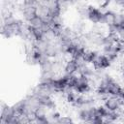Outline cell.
<instances>
[{"mask_svg": "<svg viewBox=\"0 0 124 124\" xmlns=\"http://www.w3.org/2000/svg\"><path fill=\"white\" fill-rule=\"evenodd\" d=\"M122 101H123V103H124V89H123V91H122V93L120 94V96H118Z\"/></svg>", "mask_w": 124, "mask_h": 124, "instance_id": "cell-10", "label": "cell"}, {"mask_svg": "<svg viewBox=\"0 0 124 124\" xmlns=\"http://www.w3.org/2000/svg\"><path fill=\"white\" fill-rule=\"evenodd\" d=\"M78 69H79V66L76 59H69V60H66L64 63V68H63L64 74L75 75L78 72Z\"/></svg>", "mask_w": 124, "mask_h": 124, "instance_id": "cell-6", "label": "cell"}, {"mask_svg": "<svg viewBox=\"0 0 124 124\" xmlns=\"http://www.w3.org/2000/svg\"><path fill=\"white\" fill-rule=\"evenodd\" d=\"M49 109L46 107L39 106L34 110V122L37 123H48Z\"/></svg>", "mask_w": 124, "mask_h": 124, "instance_id": "cell-4", "label": "cell"}, {"mask_svg": "<svg viewBox=\"0 0 124 124\" xmlns=\"http://www.w3.org/2000/svg\"><path fill=\"white\" fill-rule=\"evenodd\" d=\"M75 122V119H74V116H72L71 114H67V115H60L59 118L57 119V122L56 123H59V124H70V123H73Z\"/></svg>", "mask_w": 124, "mask_h": 124, "instance_id": "cell-9", "label": "cell"}, {"mask_svg": "<svg viewBox=\"0 0 124 124\" xmlns=\"http://www.w3.org/2000/svg\"><path fill=\"white\" fill-rule=\"evenodd\" d=\"M124 87L122 86V84L116 80L115 78L109 82V84L108 85V92L109 96H120V94L122 93Z\"/></svg>", "mask_w": 124, "mask_h": 124, "instance_id": "cell-5", "label": "cell"}, {"mask_svg": "<svg viewBox=\"0 0 124 124\" xmlns=\"http://www.w3.org/2000/svg\"><path fill=\"white\" fill-rule=\"evenodd\" d=\"M21 3V9H20V15H21V19L25 22L30 21L33 17H35L36 16H38V12H37V5H33V4H26L23 3L22 1Z\"/></svg>", "mask_w": 124, "mask_h": 124, "instance_id": "cell-1", "label": "cell"}, {"mask_svg": "<svg viewBox=\"0 0 124 124\" xmlns=\"http://www.w3.org/2000/svg\"><path fill=\"white\" fill-rule=\"evenodd\" d=\"M123 121H124V111H123V113H122V118H121Z\"/></svg>", "mask_w": 124, "mask_h": 124, "instance_id": "cell-11", "label": "cell"}, {"mask_svg": "<svg viewBox=\"0 0 124 124\" xmlns=\"http://www.w3.org/2000/svg\"><path fill=\"white\" fill-rule=\"evenodd\" d=\"M115 14H116V12L111 10V9L105 10L104 14H103L102 24H104V25H106L108 27L113 26L114 25V19H115Z\"/></svg>", "mask_w": 124, "mask_h": 124, "instance_id": "cell-7", "label": "cell"}, {"mask_svg": "<svg viewBox=\"0 0 124 124\" xmlns=\"http://www.w3.org/2000/svg\"><path fill=\"white\" fill-rule=\"evenodd\" d=\"M45 20L44 18H42L40 16H36L35 17H33L30 21H28V25L32 28H43L44 24H45Z\"/></svg>", "mask_w": 124, "mask_h": 124, "instance_id": "cell-8", "label": "cell"}, {"mask_svg": "<svg viewBox=\"0 0 124 124\" xmlns=\"http://www.w3.org/2000/svg\"><path fill=\"white\" fill-rule=\"evenodd\" d=\"M105 108L109 111H119L123 109L124 103L117 96H108L103 103Z\"/></svg>", "mask_w": 124, "mask_h": 124, "instance_id": "cell-3", "label": "cell"}, {"mask_svg": "<svg viewBox=\"0 0 124 124\" xmlns=\"http://www.w3.org/2000/svg\"><path fill=\"white\" fill-rule=\"evenodd\" d=\"M103 14L104 11L99 7H95L92 5L88 6V14L87 20L91 24H102L103 21Z\"/></svg>", "mask_w": 124, "mask_h": 124, "instance_id": "cell-2", "label": "cell"}]
</instances>
